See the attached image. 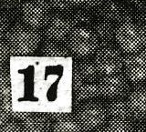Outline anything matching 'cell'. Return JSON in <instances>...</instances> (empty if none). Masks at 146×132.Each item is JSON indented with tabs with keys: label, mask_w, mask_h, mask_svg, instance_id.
Listing matches in <instances>:
<instances>
[{
	"label": "cell",
	"mask_w": 146,
	"mask_h": 132,
	"mask_svg": "<svg viewBox=\"0 0 146 132\" xmlns=\"http://www.w3.org/2000/svg\"><path fill=\"white\" fill-rule=\"evenodd\" d=\"M40 53L42 56L47 57H65L70 54V49L68 46L66 47L62 43L48 40L41 46Z\"/></svg>",
	"instance_id": "obj_19"
},
{
	"label": "cell",
	"mask_w": 146,
	"mask_h": 132,
	"mask_svg": "<svg viewBox=\"0 0 146 132\" xmlns=\"http://www.w3.org/2000/svg\"><path fill=\"white\" fill-rule=\"evenodd\" d=\"M7 45L15 55L26 56L34 53L42 40V33L24 22H17L11 26L6 38Z\"/></svg>",
	"instance_id": "obj_1"
},
{
	"label": "cell",
	"mask_w": 146,
	"mask_h": 132,
	"mask_svg": "<svg viewBox=\"0 0 146 132\" xmlns=\"http://www.w3.org/2000/svg\"><path fill=\"white\" fill-rule=\"evenodd\" d=\"M124 73L130 82L141 84L146 81V48L139 52L126 54Z\"/></svg>",
	"instance_id": "obj_9"
},
{
	"label": "cell",
	"mask_w": 146,
	"mask_h": 132,
	"mask_svg": "<svg viewBox=\"0 0 146 132\" xmlns=\"http://www.w3.org/2000/svg\"><path fill=\"white\" fill-rule=\"evenodd\" d=\"M103 1L104 0H70L76 7H83L91 11H95Z\"/></svg>",
	"instance_id": "obj_22"
},
{
	"label": "cell",
	"mask_w": 146,
	"mask_h": 132,
	"mask_svg": "<svg viewBox=\"0 0 146 132\" xmlns=\"http://www.w3.org/2000/svg\"><path fill=\"white\" fill-rule=\"evenodd\" d=\"M0 131L1 132H19L24 131L23 129L22 123H18L17 121L12 119H8L7 122H5L4 124L0 125Z\"/></svg>",
	"instance_id": "obj_23"
},
{
	"label": "cell",
	"mask_w": 146,
	"mask_h": 132,
	"mask_svg": "<svg viewBox=\"0 0 146 132\" xmlns=\"http://www.w3.org/2000/svg\"><path fill=\"white\" fill-rule=\"evenodd\" d=\"M106 110L110 117H131L128 101L122 98H113L106 104Z\"/></svg>",
	"instance_id": "obj_17"
},
{
	"label": "cell",
	"mask_w": 146,
	"mask_h": 132,
	"mask_svg": "<svg viewBox=\"0 0 146 132\" xmlns=\"http://www.w3.org/2000/svg\"><path fill=\"white\" fill-rule=\"evenodd\" d=\"M10 17H9L6 13H1V27H0V35H1V39H4L6 38L7 34L8 33L10 29Z\"/></svg>",
	"instance_id": "obj_24"
},
{
	"label": "cell",
	"mask_w": 146,
	"mask_h": 132,
	"mask_svg": "<svg viewBox=\"0 0 146 132\" xmlns=\"http://www.w3.org/2000/svg\"><path fill=\"white\" fill-rule=\"evenodd\" d=\"M95 12L99 18L112 22L118 26L126 22L128 6L118 0H104Z\"/></svg>",
	"instance_id": "obj_10"
},
{
	"label": "cell",
	"mask_w": 146,
	"mask_h": 132,
	"mask_svg": "<svg viewBox=\"0 0 146 132\" xmlns=\"http://www.w3.org/2000/svg\"><path fill=\"white\" fill-rule=\"evenodd\" d=\"M125 1H127L128 3H130L131 5H135V4H138V3L141 2L143 0H125Z\"/></svg>",
	"instance_id": "obj_27"
},
{
	"label": "cell",
	"mask_w": 146,
	"mask_h": 132,
	"mask_svg": "<svg viewBox=\"0 0 146 132\" xmlns=\"http://www.w3.org/2000/svg\"><path fill=\"white\" fill-rule=\"evenodd\" d=\"M73 91L77 101H86L100 96L99 81L82 82L73 79Z\"/></svg>",
	"instance_id": "obj_14"
},
{
	"label": "cell",
	"mask_w": 146,
	"mask_h": 132,
	"mask_svg": "<svg viewBox=\"0 0 146 132\" xmlns=\"http://www.w3.org/2000/svg\"><path fill=\"white\" fill-rule=\"evenodd\" d=\"M131 117L146 120V86H139L132 89L127 98Z\"/></svg>",
	"instance_id": "obj_11"
},
{
	"label": "cell",
	"mask_w": 146,
	"mask_h": 132,
	"mask_svg": "<svg viewBox=\"0 0 146 132\" xmlns=\"http://www.w3.org/2000/svg\"><path fill=\"white\" fill-rule=\"evenodd\" d=\"M24 131L27 132H44L52 129V124L48 116L44 114H31L25 120L22 121Z\"/></svg>",
	"instance_id": "obj_15"
},
{
	"label": "cell",
	"mask_w": 146,
	"mask_h": 132,
	"mask_svg": "<svg viewBox=\"0 0 146 132\" xmlns=\"http://www.w3.org/2000/svg\"><path fill=\"white\" fill-rule=\"evenodd\" d=\"M134 125L130 120V118L124 117H110L106 125L100 127L102 131L110 132H129L133 131ZM98 129V131L100 130Z\"/></svg>",
	"instance_id": "obj_18"
},
{
	"label": "cell",
	"mask_w": 146,
	"mask_h": 132,
	"mask_svg": "<svg viewBox=\"0 0 146 132\" xmlns=\"http://www.w3.org/2000/svg\"><path fill=\"white\" fill-rule=\"evenodd\" d=\"M100 73L96 66L94 59L82 57L75 63L73 68V79L82 82H97L100 79Z\"/></svg>",
	"instance_id": "obj_12"
},
{
	"label": "cell",
	"mask_w": 146,
	"mask_h": 132,
	"mask_svg": "<svg viewBox=\"0 0 146 132\" xmlns=\"http://www.w3.org/2000/svg\"><path fill=\"white\" fill-rule=\"evenodd\" d=\"M51 7L48 1L27 0L21 5L19 13L22 21L35 28H44L51 17Z\"/></svg>",
	"instance_id": "obj_5"
},
{
	"label": "cell",
	"mask_w": 146,
	"mask_h": 132,
	"mask_svg": "<svg viewBox=\"0 0 146 132\" xmlns=\"http://www.w3.org/2000/svg\"><path fill=\"white\" fill-rule=\"evenodd\" d=\"M74 24L70 16L66 14H53L44 26V35L48 40L54 42H67L68 36L74 29Z\"/></svg>",
	"instance_id": "obj_7"
},
{
	"label": "cell",
	"mask_w": 146,
	"mask_h": 132,
	"mask_svg": "<svg viewBox=\"0 0 146 132\" xmlns=\"http://www.w3.org/2000/svg\"><path fill=\"white\" fill-rule=\"evenodd\" d=\"M70 17L75 26H91L94 22L92 11L83 7L75 8L70 13Z\"/></svg>",
	"instance_id": "obj_20"
},
{
	"label": "cell",
	"mask_w": 146,
	"mask_h": 132,
	"mask_svg": "<svg viewBox=\"0 0 146 132\" xmlns=\"http://www.w3.org/2000/svg\"><path fill=\"white\" fill-rule=\"evenodd\" d=\"M48 3L52 10L61 14H70L76 7L70 0H48Z\"/></svg>",
	"instance_id": "obj_21"
},
{
	"label": "cell",
	"mask_w": 146,
	"mask_h": 132,
	"mask_svg": "<svg viewBox=\"0 0 146 132\" xmlns=\"http://www.w3.org/2000/svg\"><path fill=\"white\" fill-rule=\"evenodd\" d=\"M115 42L125 54L141 51L146 48V26L136 20L118 25Z\"/></svg>",
	"instance_id": "obj_2"
},
{
	"label": "cell",
	"mask_w": 146,
	"mask_h": 132,
	"mask_svg": "<svg viewBox=\"0 0 146 132\" xmlns=\"http://www.w3.org/2000/svg\"><path fill=\"white\" fill-rule=\"evenodd\" d=\"M117 26L112 22L99 18L98 20L93 22L91 28L97 36L100 42V48L104 46L111 45L113 40H115Z\"/></svg>",
	"instance_id": "obj_13"
},
{
	"label": "cell",
	"mask_w": 146,
	"mask_h": 132,
	"mask_svg": "<svg viewBox=\"0 0 146 132\" xmlns=\"http://www.w3.org/2000/svg\"><path fill=\"white\" fill-rule=\"evenodd\" d=\"M70 51L79 57H87L100 48V42L91 26H75L67 40Z\"/></svg>",
	"instance_id": "obj_3"
},
{
	"label": "cell",
	"mask_w": 146,
	"mask_h": 132,
	"mask_svg": "<svg viewBox=\"0 0 146 132\" xmlns=\"http://www.w3.org/2000/svg\"><path fill=\"white\" fill-rule=\"evenodd\" d=\"M76 117L82 129L86 130H98L105 125L108 113L106 107L96 100H86L78 108Z\"/></svg>",
	"instance_id": "obj_4"
},
{
	"label": "cell",
	"mask_w": 146,
	"mask_h": 132,
	"mask_svg": "<svg viewBox=\"0 0 146 132\" xmlns=\"http://www.w3.org/2000/svg\"><path fill=\"white\" fill-rule=\"evenodd\" d=\"M32 113L29 112H12V117L17 120H25L27 117H29Z\"/></svg>",
	"instance_id": "obj_26"
},
{
	"label": "cell",
	"mask_w": 146,
	"mask_h": 132,
	"mask_svg": "<svg viewBox=\"0 0 146 132\" xmlns=\"http://www.w3.org/2000/svg\"><path fill=\"white\" fill-rule=\"evenodd\" d=\"M3 1H6V2H15V3H17V2H19L20 0H3Z\"/></svg>",
	"instance_id": "obj_28"
},
{
	"label": "cell",
	"mask_w": 146,
	"mask_h": 132,
	"mask_svg": "<svg viewBox=\"0 0 146 132\" xmlns=\"http://www.w3.org/2000/svg\"><path fill=\"white\" fill-rule=\"evenodd\" d=\"M38 1H48V0H38Z\"/></svg>",
	"instance_id": "obj_29"
},
{
	"label": "cell",
	"mask_w": 146,
	"mask_h": 132,
	"mask_svg": "<svg viewBox=\"0 0 146 132\" xmlns=\"http://www.w3.org/2000/svg\"><path fill=\"white\" fill-rule=\"evenodd\" d=\"M52 131L55 132H80L84 131L76 116L64 114L52 124Z\"/></svg>",
	"instance_id": "obj_16"
},
{
	"label": "cell",
	"mask_w": 146,
	"mask_h": 132,
	"mask_svg": "<svg viewBox=\"0 0 146 132\" xmlns=\"http://www.w3.org/2000/svg\"><path fill=\"white\" fill-rule=\"evenodd\" d=\"M10 53H12L10 48L7 45V41L5 39H1V50H0V57H1V64L3 65L4 62L8 58Z\"/></svg>",
	"instance_id": "obj_25"
},
{
	"label": "cell",
	"mask_w": 146,
	"mask_h": 132,
	"mask_svg": "<svg viewBox=\"0 0 146 132\" xmlns=\"http://www.w3.org/2000/svg\"><path fill=\"white\" fill-rule=\"evenodd\" d=\"M94 61L102 76L121 72L124 66L121 50L112 45L100 47L95 53Z\"/></svg>",
	"instance_id": "obj_6"
},
{
	"label": "cell",
	"mask_w": 146,
	"mask_h": 132,
	"mask_svg": "<svg viewBox=\"0 0 146 132\" xmlns=\"http://www.w3.org/2000/svg\"><path fill=\"white\" fill-rule=\"evenodd\" d=\"M100 96L113 99L123 98L129 90V79L125 73L118 72L110 75H102L99 79Z\"/></svg>",
	"instance_id": "obj_8"
}]
</instances>
